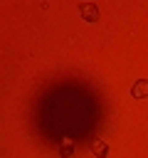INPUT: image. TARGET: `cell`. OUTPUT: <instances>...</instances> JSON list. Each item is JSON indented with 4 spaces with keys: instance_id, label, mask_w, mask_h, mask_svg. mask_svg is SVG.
<instances>
[{
    "instance_id": "obj_1",
    "label": "cell",
    "mask_w": 148,
    "mask_h": 158,
    "mask_svg": "<svg viewBox=\"0 0 148 158\" xmlns=\"http://www.w3.org/2000/svg\"><path fill=\"white\" fill-rule=\"evenodd\" d=\"M79 17H81L84 22H99L101 10H99V5H94V2H81V5H79Z\"/></svg>"
},
{
    "instance_id": "obj_2",
    "label": "cell",
    "mask_w": 148,
    "mask_h": 158,
    "mask_svg": "<svg viewBox=\"0 0 148 158\" xmlns=\"http://www.w3.org/2000/svg\"><path fill=\"white\" fill-rule=\"evenodd\" d=\"M131 96H133V99H146V96H148V79H138V81H133V86H131Z\"/></svg>"
},
{
    "instance_id": "obj_3",
    "label": "cell",
    "mask_w": 148,
    "mask_h": 158,
    "mask_svg": "<svg viewBox=\"0 0 148 158\" xmlns=\"http://www.w3.org/2000/svg\"><path fill=\"white\" fill-rule=\"evenodd\" d=\"M91 153H94L96 158H106V156H109V146H106V141H94V143H91Z\"/></svg>"
},
{
    "instance_id": "obj_4",
    "label": "cell",
    "mask_w": 148,
    "mask_h": 158,
    "mask_svg": "<svg viewBox=\"0 0 148 158\" xmlns=\"http://www.w3.org/2000/svg\"><path fill=\"white\" fill-rule=\"evenodd\" d=\"M62 156H64V158H69V156H72V143H69V141L62 146Z\"/></svg>"
}]
</instances>
